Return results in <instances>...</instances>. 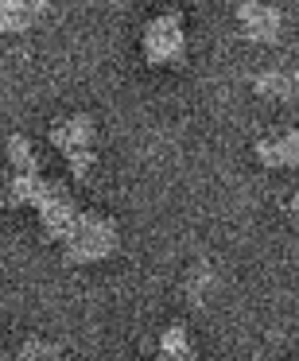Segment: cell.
Listing matches in <instances>:
<instances>
[{
	"label": "cell",
	"mask_w": 299,
	"mask_h": 361,
	"mask_svg": "<svg viewBox=\"0 0 299 361\" xmlns=\"http://www.w3.org/2000/svg\"><path fill=\"white\" fill-rule=\"evenodd\" d=\"M117 245H121L117 226L109 218H102V214H86L78 221V229L63 241V249H66L63 257H66V264H97V260H109L117 252Z\"/></svg>",
	"instance_id": "cell-1"
},
{
	"label": "cell",
	"mask_w": 299,
	"mask_h": 361,
	"mask_svg": "<svg viewBox=\"0 0 299 361\" xmlns=\"http://www.w3.org/2000/svg\"><path fill=\"white\" fill-rule=\"evenodd\" d=\"M140 51L152 66H179L187 55V27L175 12H159L140 35Z\"/></svg>",
	"instance_id": "cell-2"
},
{
	"label": "cell",
	"mask_w": 299,
	"mask_h": 361,
	"mask_svg": "<svg viewBox=\"0 0 299 361\" xmlns=\"http://www.w3.org/2000/svg\"><path fill=\"white\" fill-rule=\"evenodd\" d=\"M39 210V221H43V233L51 237V241H59L63 245L66 237L78 229V221L86 218V214L78 210V202L71 198V190L63 187V183H51L47 187V195H43V202L35 206Z\"/></svg>",
	"instance_id": "cell-3"
},
{
	"label": "cell",
	"mask_w": 299,
	"mask_h": 361,
	"mask_svg": "<svg viewBox=\"0 0 299 361\" xmlns=\"http://www.w3.org/2000/svg\"><path fill=\"white\" fill-rule=\"evenodd\" d=\"M237 27L249 43H280V32H283V16L280 8L264 4V0H241L237 4Z\"/></svg>",
	"instance_id": "cell-4"
},
{
	"label": "cell",
	"mask_w": 299,
	"mask_h": 361,
	"mask_svg": "<svg viewBox=\"0 0 299 361\" xmlns=\"http://www.w3.org/2000/svg\"><path fill=\"white\" fill-rule=\"evenodd\" d=\"M94 140H97V128H94V117H86V113L63 117V121H55V128H51V144H55L66 159L90 156V152H94Z\"/></svg>",
	"instance_id": "cell-5"
},
{
	"label": "cell",
	"mask_w": 299,
	"mask_h": 361,
	"mask_svg": "<svg viewBox=\"0 0 299 361\" xmlns=\"http://www.w3.org/2000/svg\"><path fill=\"white\" fill-rule=\"evenodd\" d=\"M257 159L264 167H299V128H288L280 136H268L257 144Z\"/></svg>",
	"instance_id": "cell-6"
},
{
	"label": "cell",
	"mask_w": 299,
	"mask_h": 361,
	"mask_svg": "<svg viewBox=\"0 0 299 361\" xmlns=\"http://www.w3.org/2000/svg\"><path fill=\"white\" fill-rule=\"evenodd\" d=\"M47 12V0H0V35H20Z\"/></svg>",
	"instance_id": "cell-7"
},
{
	"label": "cell",
	"mask_w": 299,
	"mask_h": 361,
	"mask_svg": "<svg viewBox=\"0 0 299 361\" xmlns=\"http://www.w3.org/2000/svg\"><path fill=\"white\" fill-rule=\"evenodd\" d=\"M252 90H257L260 97H268V102H291L299 90V78L288 71H264L252 78Z\"/></svg>",
	"instance_id": "cell-8"
},
{
	"label": "cell",
	"mask_w": 299,
	"mask_h": 361,
	"mask_svg": "<svg viewBox=\"0 0 299 361\" xmlns=\"http://www.w3.org/2000/svg\"><path fill=\"white\" fill-rule=\"evenodd\" d=\"M159 361H198L187 326H167L159 334Z\"/></svg>",
	"instance_id": "cell-9"
},
{
	"label": "cell",
	"mask_w": 299,
	"mask_h": 361,
	"mask_svg": "<svg viewBox=\"0 0 299 361\" xmlns=\"http://www.w3.org/2000/svg\"><path fill=\"white\" fill-rule=\"evenodd\" d=\"M8 164H12V175L39 171V164H35V148H32L28 136H12V140H8Z\"/></svg>",
	"instance_id": "cell-10"
},
{
	"label": "cell",
	"mask_w": 299,
	"mask_h": 361,
	"mask_svg": "<svg viewBox=\"0 0 299 361\" xmlns=\"http://www.w3.org/2000/svg\"><path fill=\"white\" fill-rule=\"evenodd\" d=\"M16 361H71V353H66L63 345H55V342H43V338H28V342L20 345Z\"/></svg>",
	"instance_id": "cell-11"
},
{
	"label": "cell",
	"mask_w": 299,
	"mask_h": 361,
	"mask_svg": "<svg viewBox=\"0 0 299 361\" xmlns=\"http://www.w3.org/2000/svg\"><path fill=\"white\" fill-rule=\"evenodd\" d=\"M214 288V272L206 264H198V268H190V276H187V303L190 307H202V299H206V291Z\"/></svg>",
	"instance_id": "cell-12"
},
{
	"label": "cell",
	"mask_w": 299,
	"mask_h": 361,
	"mask_svg": "<svg viewBox=\"0 0 299 361\" xmlns=\"http://www.w3.org/2000/svg\"><path fill=\"white\" fill-rule=\"evenodd\" d=\"M291 218H295V221H299V195H295V198H291Z\"/></svg>",
	"instance_id": "cell-13"
}]
</instances>
